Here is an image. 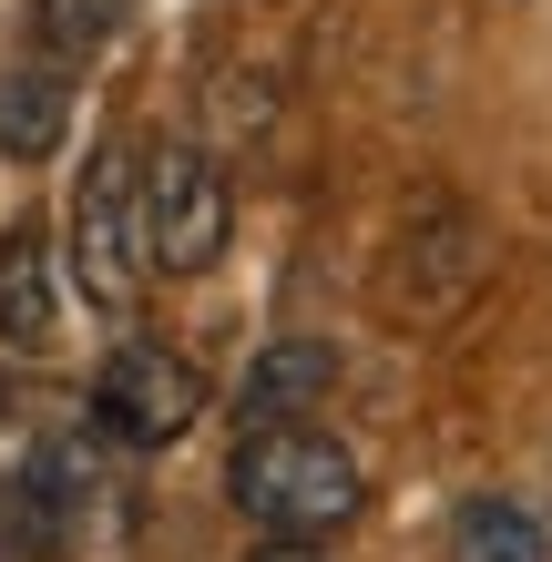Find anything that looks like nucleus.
I'll return each mask as SVG.
<instances>
[{"label": "nucleus", "instance_id": "1", "mask_svg": "<svg viewBox=\"0 0 552 562\" xmlns=\"http://www.w3.org/2000/svg\"><path fill=\"white\" fill-rule=\"evenodd\" d=\"M225 502H236L256 532L328 542V532H348V521H359L369 471H359V450L328 440L317 419H267V429H236V460H225Z\"/></svg>", "mask_w": 552, "mask_h": 562}, {"label": "nucleus", "instance_id": "2", "mask_svg": "<svg viewBox=\"0 0 552 562\" xmlns=\"http://www.w3.org/2000/svg\"><path fill=\"white\" fill-rule=\"evenodd\" d=\"M72 286L92 296L103 317H123L134 307V286L154 277L144 267V154L134 144H92V164H82V184H72Z\"/></svg>", "mask_w": 552, "mask_h": 562}, {"label": "nucleus", "instance_id": "3", "mask_svg": "<svg viewBox=\"0 0 552 562\" xmlns=\"http://www.w3.org/2000/svg\"><path fill=\"white\" fill-rule=\"evenodd\" d=\"M236 246V184L205 144L144 154V267L154 277H215Z\"/></svg>", "mask_w": 552, "mask_h": 562}, {"label": "nucleus", "instance_id": "4", "mask_svg": "<svg viewBox=\"0 0 552 562\" xmlns=\"http://www.w3.org/2000/svg\"><path fill=\"white\" fill-rule=\"evenodd\" d=\"M194 419H205V369L165 338H123L92 369V429L123 450H174Z\"/></svg>", "mask_w": 552, "mask_h": 562}, {"label": "nucleus", "instance_id": "5", "mask_svg": "<svg viewBox=\"0 0 552 562\" xmlns=\"http://www.w3.org/2000/svg\"><path fill=\"white\" fill-rule=\"evenodd\" d=\"M52 338H61V256L42 225H11L0 236V348L52 358Z\"/></svg>", "mask_w": 552, "mask_h": 562}, {"label": "nucleus", "instance_id": "6", "mask_svg": "<svg viewBox=\"0 0 552 562\" xmlns=\"http://www.w3.org/2000/svg\"><path fill=\"white\" fill-rule=\"evenodd\" d=\"M338 389V348L328 338H267L236 379V429H267V419H307L317 400Z\"/></svg>", "mask_w": 552, "mask_h": 562}, {"label": "nucleus", "instance_id": "7", "mask_svg": "<svg viewBox=\"0 0 552 562\" xmlns=\"http://www.w3.org/2000/svg\"><path fill=\"white\" fill-rule=\"evenodd\" d=\"M72 134V61L31 52L0 72V164H52Z\"/></svg>", "mask_w": 552, "mask_h": 562}, {"label": "nucleus", "instance_id": "8", "mask_svg": "<svg viewBox=\"0 0 552 562\" xmlns=\"http://www.w3.org/2000/svg\"><path fill=\"white\" fill-rule=\"evenodd\" d=\"M450 562H552V512L511 502V491H481L450 521Z\"/></svg>", "mask_w": 552, "mask_h": 562}, {"label": "nucleus", "instance_id": "9", "mask_svg": "<svg viewBox=\"0 0 552 562\" xmlns=\"http://www.w3.org/2000/svg\"><path fill=\"white\" fill-rule=\"evenodd\" d=\"M144 0H31V52L52 61H103L123 31H134Z\"/></svg>", "mask_w": 552, "mask_h": 562}, {"label": "nucleus", "instance_id": "10", "mask_svg": "<svg viewBox=\"0 0 552 562\" xmlns=\"http://www.w3.org/2000/svg\"><path fill=\"white\" fill-rule=\"evenodd\" d=\"M246 562H328V552H317V542H297V532H267Z\"/></svg>", "mask_w": 552, "mask_h": 562}]
</instances>
